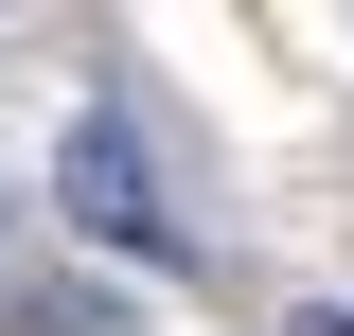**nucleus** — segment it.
<instances>
[{
    "label": "nucleus",
    "instance_id": "3",
    "mask_svg": "<svg viewBox=\"0 0 354 336\" xmlns=\"http://www.w3.org/2000/svg\"><path fill=\"white\" fill-rule=\"evenodd\" d=\"M319 336H354V319H319Z\"/></svg>",
    "mask_w": 354,
    "mask_h": 336
},
{
    "label": "nucleus",
    "instance_id": "2",
    "mask_svg": "<svg viewBox=\"0 0 354 336\" xmlns=\"http://www.w3.org/2000/svg\"><path fill=\"white\" fill-rule=\"evenodd\" d=\"M18 319H36V336H106V319H88V301H18Z\"/></svg>",
    "mask_w": 354,
    "mask_h": 336
},
{
    "label": "nucleus",
    "instance_id": "1",
    "mask_svg": "<svg viewBox=\"0 0 354 336\" xmlns=\"http://www.w3.org/2000/svg\"><path fill=\"white\" fill-rule=\"evenodd\" d=\"M53 195H71V230H88V248H142V265H177L160 160H142V124H124V106H71V142H53Z\"/></svg>",
    "mask_w": 354,
    "mask_h": 336
}]
</instances>
